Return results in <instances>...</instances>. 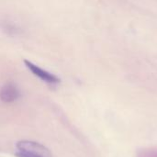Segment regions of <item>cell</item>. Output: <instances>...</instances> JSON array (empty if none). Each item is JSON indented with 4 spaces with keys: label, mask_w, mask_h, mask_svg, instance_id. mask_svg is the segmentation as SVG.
Listing matches in <instances>:
<instances>
[{
    "label": "cell",
    "mask_w": 157,
    "mask_h": 157,
    "mask_svg": "<svg viewBox=\"0 0 157 157\" xmlns=\"http://www.w3.org/2000/svg\"><path fill=\"white\" fill-rule=\"evenodd\" d=\"M18 153L29 157H52V154L44 145L32 141H20L17 144Z\"/></svg>",
    "instance_id": "6da1fadb"
},
{
    "label": "cell",
    "mask_w": 157,
    "mask_h": 157,
    "mask_svg": "<svg viewBox=\"0 0 157 157\" xmlns=\"http://www.w3.org/2000/svg\"><path fill=\"white\" fill-rule=\"evenodd\" d=\"M16 155H17V157H29V156H27V155H22V154H20V153H17L16 154Z\"/></svg>",
    "instance_id": "277c9868"
},
{
    "label": "cell",
    "mask_w": 157,
    "mask_h": 157,
    "mask_svg": "<svg viewBox=\"0 0 157 157\" xmlns=\"http://www.w3.org/2000/svg\"><path fill=\"white\" fill-rule=\"evenodd\" d=\"M19 98V91L17 87L12 84L7 83L0 89V99L6 103H11L16 101Z\"/></svg>",
    "instance_id": "3957f363"
},
{
    "label": "cell",
    "mask_w": 157,
    "mask_h": 157,
    "mask_svg": "<svg viewBox=\"0 0 157 157\" xmlns=\"http://www.w3.org/2000/svg\"><path fill=\"white\" fill-rule=\"evenodd\" d=\"M24 63L26 65V67L37 77H39L40 79H41L42 81L49 83V84H58L60 83V78L58 76H56L55 75L40 68V66L34 64L32 62L29 61V60H25Z\"/></svg>",
    "instance_id": "7a4b0ae2"
}]
</instances>
